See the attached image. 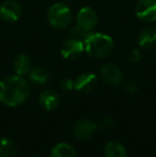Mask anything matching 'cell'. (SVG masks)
<instances>
[{"mask_svg":"<svg viewBox=\"0 0 156 157\" xmlns=\"http://www.w3.org/2000/svg\"><path fill=\"white\" fill-rule=\"evenodd\" d=\"M30 87L23 76L13 75L0 81V101L10 107H16L25 103L29 97Z\"/></svg>","mask_w":156,"mask_h":157,"instance_id":"6da1fadb","label":"cell"},{"mask_svg":"<svg viewBox=\"0 0 156 157\" xmlns=\"http://www.w3.org/2000/svg\"><path fill=\"white\" fill-rule=\"evenodd\" d=\"M85 50L89 56L96 59H103L110 56L113 50V41L107 34L91 32L83 41Z\"/></svg>","mask_w":156,"mask_h":157,"instance_id":"7a4b0ae2","label":"cell"},{"mask_svg":"<svg viewBox=\"0 0 156 157\" xmlns=\"http://www.w3.org/2000/svg\"><path fill=\"white\" fill-rule=\"evenodd\" d=\"M47 21L51 27L56 29H64L72 21L71 9L63 2L54 3L47 11Z\"/></svg>","mask_w":156,"mask_h":157,"instance_id":"3957f363","label":"cell"},{"mask_svg":"<svg viewBox=\"0 0 156 157\" xmlns=\"http://www.w3.org/2000/svg\"><path fill=\"white\" fill-rule=\"evenodd\" d=\"M135 14L141 21L153 23L156 21V0H138Z\"/></svg>","mask_w":156,"mask_h":157,"instance_id":"277c9868","label":"cell"},{"mask_svg":"<svg viewBox=\"0 0 156 157\" xmlns=\"http://www.w3.org/2000/svg\"><path fill=\"white\" fill-rule=\"evenodd\" d=\"M83 50H85L83 42L71 36L65 40L61 46V55L67 60H75V59L79 58Z\"/></svg>","mask_w":156,"mask_h":157,"instance_id":"5b68a950","label":"cell"},{"mask_svg":"<svg viewBox=\"0 0 156 157\" xmlns=\"http://www.w3.org/2000/svg\"><path fill=\"white\" fill-rule=\"evenodd\" d=\"M21 6L14 0H6L0 6V17L9 23L17 21L21 16Z\"/></svg>","mask_w":156,"mask_h":157,"instance_id":"8992f818","label":"cell"},{"mask_svg":"<svg viewBox=\"0 0 156 157\" xmlns=\"http://www.w3.org/2000/svg\"><path fill=\"white\" fill-rule=\"evenodd\" d=\"M77 25L88 31H92L97 24V14L90 6H83L79 10L76 17Z\"/></svg>","mask_w":156,"mask_h":157,"instance_id":"52a82bcc","label":"cell"},{"mask_svg":"<svg viewBox=\"0 0 156 157\" xmlns=\"http://www.w3.org/2000/svg\"><path fill=\"white\" fill-rule=\"evenodd\" d=\"M101 77L109 86H119L122 81V72L116 64L107 63L101 68Z\"/></svg>","mask_w":156,"mask_h":157,"instance_id":"ba28073f","label":"cell"},{"mask_svg":"<svg viewBox=\"0 0 156 157\" xmlns=\"http://www.w3.org/2000/svg\"><path fill=\"white\" fill-rule=\"evenodd\" d=\"M97 76L93 73H83L76 78L74 89L82 93L92 92L97 86Z\"/></svg>","mask_w":156,"mask_h":157,"instance_id":"9c48e42d","label":"cell"},{"mask_svg":"<svg viewBox=\"0 0 156 157\" xmlns=\"http://www.w3.org/2000/svg\"><path fill=\"white\" fill-rule=\"evenodd\" d=\"M96 129V124L91 120H80L74 126V136L80 140H86L93 135Z\"/></svg>","mask_w":156,"mask_h":157,"instance_id":"30bf717a","label":"cell"},{"mask_svg":"<svg viewBox=\"0 0 156 157\" xmlns=\"http://www.w3.org/2000/svg\"><path fill=\"white\" fill-rule=\"evenodd\" d=\"M39 103L45 110H54L58 107L60 103V97L55 91L51 90H44L39 95Z\"/></svg>","mask_w":156,"mask_h":157,"instance_id":"8fae6325","label":"cell"},{"mask_svg":"<svg viewBox=\"0 0 156 157\" xmlns=\"http://www.w3.org/2000/svg\"><path fill=\"white\" fill-rule=\"evenodd\" d=\"M32 66V60L29 56L27 55L21 54L15 58L14 62H13V68L14 72L18 76H24V75H28V73L31 71Z\"/></svg>","mask_w":156,"mask_h":157,"instance_id":"7c38bea8","label":"cell"},{"mask_svg":"<svg viewBox=\"0 0 156 157\" xmlns=\"http://www.w3.org/2000/svg\"><path fill=\"white\" fill-rule=\"evenodd\" d=\"M138 44L142 48H151L156 44V29L153 27H146L138 35Z\"/></svg>","mask_w":156,"mask_h":157,"instance_id":"4fadbf2b","label":"cell"},{"mask_svg":"<svg viewBox=\"0 0 156 157\" xmlns=\"http://www.w3.org/2000/svg\"><path fill=\"white\" fill-rule=\"evenodd\" d=\"M28 77H29V80L31 82L39 86L47 83L50 78L49 73L47 72V70H45L44 67H41V66L32 67L31 71L28 73Z\"/></svg>","mask_w":156,"mask_h":157,"instance_id":"5bb4252c","label":"cell"},{"mask_svg":"<svg viewBox=\"0 0 156 157\" xmlns=\"http://www.w3.org/2000/svg\"><path fill=\"white\" fill-rule=\"evenodd\" d=\"M105 157H127V153L121 143L110 141L105 147Z\"/></svg>","mask_w":156,"mask_h":157,"instance_id":"9a60e30c","label":"cell"},{"mask_svg":"<svg viewBox=\"0 0 156 157\" xmlns=\"http://www.w3.org/2000/svg\"><path fill=\"white\" fill-rule=\"evenodd\" d=\"M51 157H77V152L67 143H59L52 149Z\"/></svg>","mask_w":156,"mask_h":157,"instance_id":"2e32d148","label":"cell"},{"mask_svg":"<svg viewBox=\"0 0 156 157\" xmlns=\"http://www.w3.org/2000/svg\"><path fill=\"white\" fill-rule=\"evenodd\" d=\"M16 145L8 138H0V157H15Z\"/></svg>","mask_w":156,"mask_h":157,"instance_id":"e0dca14e","label":"cell"},{"mask_svg":"<svg viewBox=\"0 0 156 157\" xmlns=\"http://www.w3.org/2000/svg\"><path fill=\"white\" fill-rule=\"evenodd\" d=\"M92 31L85 30L83 28H81L80 26L76 25V26H74L73 28H71V29H70L69 34H70V36H71V37H75V39L80 40V41L83 42L88 36H89V34Z\"/></svg>","mask_w":156,"mask_h":157,"instance_id":"ac0fdd59","label":"cell"},{"mask_svg":"<svg viewBox=\"0 0 156 157\" xmlns=\"http://www.w3.org/2000/svg\"><path fill=\"white\" fill-rule=\"evenodd\" d=\"M127 60L131 63H138L141 60V52L137 49V48H133V49L127 52Z\"/></svg>","mask_w":156,"mask_h":157,"instance_id":"d6986e66","label":"cell"},{"mask_svg":"<svg viewBox=\"0 0 156 157\" xmlns=\"http://www.w3.org/2000/svg\"><path fill=\"white\" fill-rule=\"evenodd\" d=\"M123 88H124L125 92H126V93H128V94L137 93L138 89H139V87H138V85L136 83V81L131 80V79L125 81L124 85H123Z\"/></svg>","mask_w":156,"mask_h":157,"instance_id":"ffe728a7","label":"cell"},{"mask_svg":"<svg viewBox=\"0 0 156 157\" xmlns=\"http://www.w3.org/2000/svg\"><path fill=\"white\" fill-rule=\"evenodd\" d=\"M74 85H75V81L72 80L71 78H64L60 81V87L64 90L74 89Z\"/></svg>","mask_w":156,"mask_h":157,"instance_id":"44dd1931","label":"cell"},{"mask_svg":"<svg viewBox=\"0 0 156 157\" xmlns=\"http://www.w3.org/2000/svg\"><path fill=\"white\" fill-rule=\"evenodd\" d=\"M112 126H113V121L111 120L110 118L103 119V120L101 121V123H100V127H101V129H103V130L110 129V128H112Z\"/></svg>","mask_w":156,"mask_h":157,"instance_id":"7402d4cb","label":"cell"},{"mask_svg":"<svg viewBox=\"0 0 156 157\" xmlns=\"http://www.w3.org/2000/svg\"><path fill=\"white\" fill-rule=\"evenodd\" d=\"M29 157H41V156H38V155H33V156H29Z\"/></svg>","mask_w":156,"mask_h":157,"instance_id":"603a6c76","label":"cell"}]
</instances>
